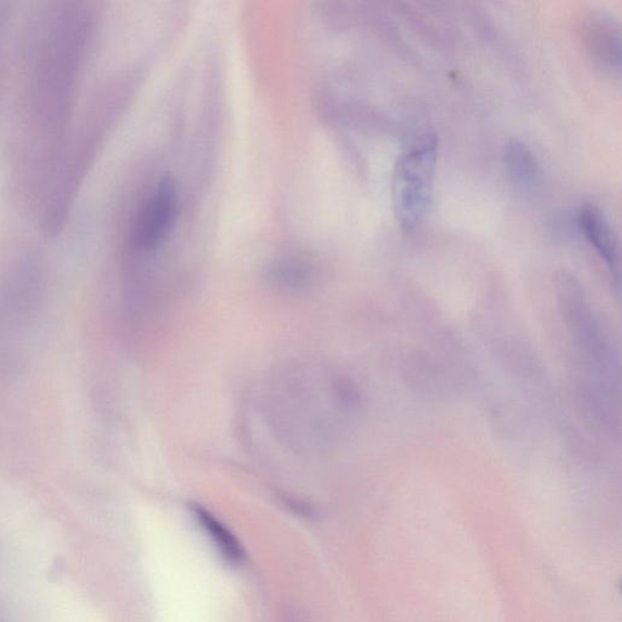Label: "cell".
Returning a JSON list of instances; mask_svg holds the SVG:
<instances>
[{
    "instance_id": "1",
    "label": "cell",
    "mask_w": 622,
    "mask_h": 622,
    "mask_svg": "<svg viewBox=\"0 0 622 622\" xmlns=\"http://www.w3.org/2000/svg\"><path fill=\"white\" fill-rule=\"evenodd\" d=\"M438 138L427 133L399 156L392 181L397 222L404 231L417 229L433 198Z\"/></svg>"
},
{
    "instance_id": "2",
    "label": "cell",
    "mask_w": 622,
    "mask_h": 622,
    "mask_svg": "<svg viewBox=\"0 0 622 622\" xmlns=\"http://www.w3.org/2000/svg\"><path fill=\"white\" fill-rule=\"evenodd\" d=\"M583 46L591 58L608 71L621 70V26L612 14L593 10L581 22Z\"/></svg>"
},
{
    "instance_id": "3",
    "label": "cell",
    "mask_w": 622,
    "mask_h": 622,
    "mask_svg": "<svg viewBox=\"0 0 622 622\" xmlns=\"http://www.w3.org/2000/svg\"><path fill=\"white\" fill-rule=\"evenodd\" d=\"M178 211V192L173 180L165 178L142 211L137 242L142 249H153L161 243L174 225Z\"/></svg>"
},
{
    "instance_id": "4",
    "label": "cell",
    "mask_w": 622,
    "mask_h": 622,
    "mask_svg": "<svg viewBox=\"0 0 622 622\" xmlns=\"http://www.w3.org/2000/svg\"><path fill=\"white\" fill-rule=\"evenodd\" d=\"M579 227L592 248L604 259L605 263L615 268L619 264V244L615 232L604 212L595 204L582 207Z\"/></svg>"
},
{
    "instance_id": "5",
    "label": "cell",
    "mask_w": 622,
    "mask_h": 622,
    "mask_svg": "<svg viewBox=\"0 0 622 622\" xmlns=\"http://www.w3.org/2000/svg\"><path fill=\"white\" fill-rule=\"evenodd\" d=\"M503 160L505 171L518 189L528 191L536 185L540 167L535 154L523 141H510L504 147Z\"/></svg>"
},
{
    "instance_id": "6",
    "label": "cell",
    "mask_w": 622,
    "mask_h": 622,
    "mask_svg": "<svg viewBox=\"0 0 622 622\" xmlns=\"http://www.w3.org/2000/svg\"><path fill=\"white\" fill-rule=\"evenodd\" d=\"M199 520L203 523V526L209 530V533L214 538L218 546L222 549L225 555L229 556L231 561H240L241 559V551L239 544H237L235 540H233L228 533L227 530L220 526L212 516L207 513L200 512L198 513Z\"/></svg>"
}]
</instances>
